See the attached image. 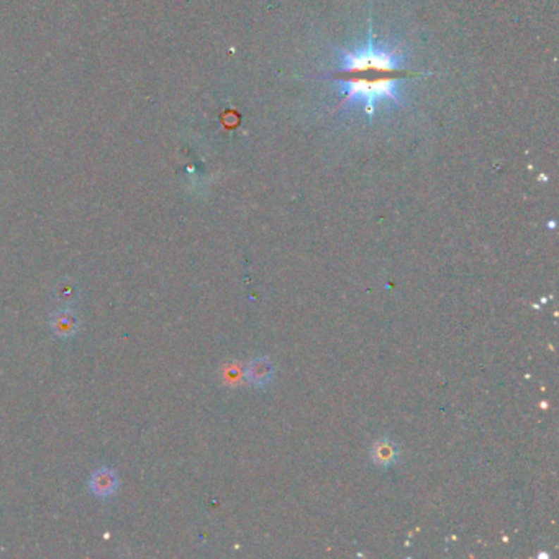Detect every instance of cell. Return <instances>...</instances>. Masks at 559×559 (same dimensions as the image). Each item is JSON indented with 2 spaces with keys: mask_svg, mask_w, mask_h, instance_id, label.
Masks as SVG:
<instances>
[{
  "mask_svg": "<svg viewBox=\"0 0 559 559\" xmlns=\"http://www.w3.org/2000/svg\"><path fill=\"white\" fill-rule=\"evenodd\" d=\"M79 320L75 317L74 312H70L69 309L58 310L56 314L51 317V330L53 333L59 336V338L68 340L70 336H74L75 331H78Z\"/></svg>",
  "mask_w": 559,
  "mask_h": 559,
  "instance_id": "3",
  "label": "cell"
},
{
  "mask_svg": "<svg viewBox=\"0 0 559 559\" xmlns=\"http://www.w3.org/2000/svg\"><path fill=\"white\" fill-rule=\"evenodd\" d=\"M340 64L330 74L338 90L343 107H361L369 122L381 104L391 102L404 107L402 92L405 73V56L397 48L377 47L369 30L364 48L355 51L335 49Z\"/></svg>",
  "mask_w": 559,
  "mask_h": 559,
  "instance_id": "1",
  "label": "cell"
},
{
  "mask_svg": "<svg viewBox=\"0 0 559 559\" xmlns=\"http://www.w3.org/2000/svg\"><path fill=\"white\" fill-rule=\"evenodd\" d=\"M54 295H56L58 302H61L63 305L68 307L78 300L79 287L73 279L64 278V279L56 282V287H54Z\"/></svg>",
  "mask_w": 559,
  "mask_h": 559,
  "instance_id": "4",
  "label": "cell"
},
{
  "mask_svg": "<svg viewBox=\"0 0 559 559\" xmlns=\"http://www.w3.org/2000/svg\"><path fill=\"white\" fill-rule=\"evenodd\" d=\"M89 487L95 496L110 497L118 487L117 474L112 469H109V467H100V469H97L90 476Z\"/></svg>",
  "mask_w": 559,
  "mask_h": 559,
  "instance_id": "2",
  "label": "cell"
},
{
  "mask_svg": "<svg viewBox=\"0 0 559 559\" xmlns=\"http://www.w3.org/2000/svg\"><path fill=\"white\" fill-rule=\"evenodd\" d=\"M248 377L250 381H253L254 384H263L269 379V366L268 362L264 361H256L253 364L250 366V372H248Z\"/></svg>",
  "mask_w": 559,
  "mask_h": 559,
  "instance_id": "5",
  "label": "cell"
}]
</instances>
